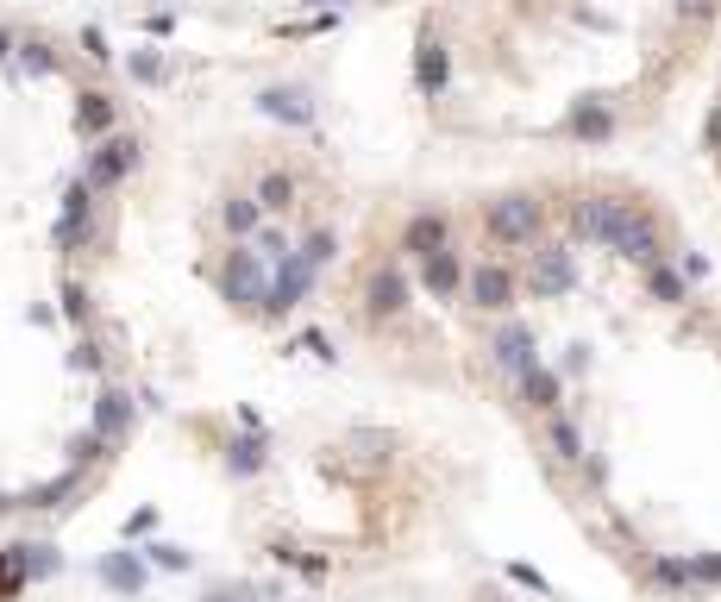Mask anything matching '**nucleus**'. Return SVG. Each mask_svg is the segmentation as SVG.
<instances>
[{
    "instance_id": "obj_35",
    "label": "nucleus",
    "mask_w": 721,
    "mask_h": 602,
    "mask_svg": "<svg viewBox=\"0 0 721 602\" xmlns=\"http://www.w3.org/2000/svg\"><path fill=\"white\" fill-rule=\"evenodd\" d=\"M295 352H308V358H320V364H333V358H339L327 333H301V339H295Z\"/></svg>"
},
{
    "instance_id": "obj_20",
    "label": "nucleus",
    "mask_w": 721,
    "mask_h": 602,
    "mask_svg": "<svg viewBox=\"0 0 721 602\" xmlns=\"http://www.w3.org/2000/svg\"><path fill=\"white\" fill-rule=\"evenodd\" d=\"M220 220H226V233H232V239H258V226H264V207H258V195H226Z\"/></svg>"
},
{
    "instance_id": "obj_41",
    "label": "nucleus",
    "mask_w": 721,
    "mask_h": 602,
    "mask_svg": "<svg viewBox=\"0 0 721 602\" xmlns=\"http://www.w3.org/2000/svg\"><path fill=\"white\" fill-rule=\"evenodd\" d=\"M76 370H101V352H95V345H88V339L76 345Z\"/></svg>"
},
{
    "instance_id": "obj_14",
    "label": "nucleus",
    "mask_w": 721,
    "mask_h": 602,
    "mask_svg": "<svg viewBox=\"0 0 721 602\" xmlns=\"http://www.w3.org/2000/svg\"><path fill=\"white\" fill-rule=\"evenodd\" d=\"M101 584L107 590H120V596H145V552H101Z\"/></svg>"
},
{
    "instance_id": "obj_33",
    "label": "nucleus",
    "mask_w": 721,
    "mask_h": 602,
    "mask_svg": "<svg viewBox=\"0 0 721 602\" xmlns=\"http://www.w3.org/2000/svg\"><path fill=\"white\" fill-rule=\"evenodd\" d=\"M19 552H26V577H51V571H63V559H57L51 546H19Z\"/></svg>"
},
{
    "instance_id": "obj_43",
    "label": "nucleus",
    "mask_w": 721,
    "mask_h": 602,
    "mask_svg": "<svg viewBox=\"0 0 721 602\" xmlns=\"http://www.w3.org/2000/svg\"><path fill=\"white\" fill-rule=\"evenodd\" d=\"M301 7H314V13H333V7H345V0H301Z\"/></svg>"
},
{
    "instance_id": "obj_4",
    "label": "nucleus",
    "mask_w": 721,
    "mask_h": 602,
    "mask_svg": "<svg viewBox=\"0 0 721 602\" xmlns=\"http://www.w3.org/2000/svg\"><path fill=\"white\" fill-rule=\"evenodd\" d=\"M138 157H145V145H138L132 132H107V138H95V151H88L82 182H88L95 195H107V189H120V182L138 170Z\"/></svg>"
},
{
    "instance_id": "obj_27",
    "label": "nucleus",
    "mask_w": 721,
    "mask_h": 602,
    "mask_svg": "<svg viewBox=\"0 0 721 602\" xmlns=\"http://www.w3.org/2000/svg\"><path fill=\"white\" fill-rule=\"evenodd\" d=\"M13 57H19V69H26V76H51L57 69V51L44 38H26V44H13Z\"/></svg>"
},
{
    "instance_id": "obj_16",
    "label": "nucleus",
    "mask_w": 721,
    "mask_h": 602,
    "mask_svg": "<svg viewBox=\"0 0 721 602\" xmlns=\"http://www.w3.org/2000/svg\"><path fill=\"white\" fill-rule=\"evenodd\" d=\"M565 132L577 138V145H609V138H615V113H609V101H577V107H571V120H565Z\"/></svg>"
},
{
    "instance_id": "obj_38",
    "label": "nucleus",
    "mask_w": 721,
    "mask_h": 602,
    "mask_svg": "<svg viewBox=\"0 0 721 602\" xmlns=\"http://www.w3.org/2000/svg\"><path fill=\"white\" fill-rule=\"evenodd\" d=\"M508 577H515V584H527V590H552V584H546V577L533 571V565H508Z\"/></svg>"
},
{
    "instance_id": "obj_3",
    "label": "nucleus",
    "mask_w": 721,
    "mask_h": 602,
    "mask_svg": "<svg viewBox=\"0 0 721 602\" xmlns=\"http://www.w3.org/2000/svg\"><path fill=\"white\" fill-rule=\"evenodd\" d=\"M483 226H490V239H496V245H540L546 207H540V195L515 189V195H496L490 207H483Z\"/></svg>"
},
{
    "instance_id": "obj_34",
    "label": "nucleus",
    "mask_w": 721,
    "mask_h": 602,
    "mask_svg": "<svg viewBox=\"0 0 721 602\" xmlns=\"http://www.w3.org/2000/svg\"><path fill=\"white\" fill-rule=\"evenodd\" d=\"M145 565H164V571H189V552H182V546H145Z\"/></svg>"
},
{
    "instance_id": "obj_37",
    "label": "nucleus",
    "mask_w": 721,
    "mask_h": 602,
    "mask_svg": "<svg viewBox=\"0 0 721 602\" xmlns=\"http://www.w3.org/2000/svg\"><path fill=\"white\" fill-rule=\"evenodd\" d=\"M671 7H678L684 19H709V13L721 7V0H671Z\"/></svg>"
},
{
    "instance_id": "obj_12",
    "label": "nucleus",
    "mask_w": 721,
    "mask_h": 602,
    "mask_svg": "<svg viewBox=\"0 0 721 602\" xmlns=\"http://www.w3.org/2000/svg\"><path fill=\"white\" fill-rule=\"evenodd\" d=\"M132 414H138V396H132V389H101V396H95V433L107 439V446H120V439L132 433Z\"/></svg>"
},
{
    "instance_id": "obj_17",
    "label": "nucleus",
    "mask_w": 721,
    "mask_h": 602,
    "mask_svg": "<svg viewBox=\"0 0 721 602\" xmlns=\"http://www.w3.org/2000/svg\"><path fill=\"white\" fill-rule=\"evenodd\" d=\"M421 289L433 295V301H452L458 289H464V264H458V251L446 245V251H433V258H421Z\"/></svg>"
},
{
    "instance_id": "obj_36",
    "label": "nucleus",
    "mask_w": 721,
    "mask_h": 602,
    "mask_svg": "<svg viewBox=\"0 0 721 602\" xmlns=\"http://www.w3.org/2000/svg\"><path fill=\"white\" fill-rule=\"evenodd\" d=\"M201 602H264V596L251 590V584H220V590H207Z\"/></svg>"
},
{
    "instance_id": "obj_28",
    "label": "nucleus",
    "mask_w": 721,
    "mask_h": 602,
    "mask_svg": "<svg viewBox=\"0 0 721 602\" xmlns=\"http://www.w3.org/2000/svg\"><path fill=\"white\" fill-rule=\"evenodd\" d=\"M132 82L164 88V82H170V57H164V51H132Z\"/></svg>"
},
{
    "instance_id": "obj_15",
    "label": "nucleus",
    "mask_w": 721,
    "mask_h": 602,
    "mask_svg": "<svg viewBox=\"0 0 721 602\" xmlns=\"http://www.w3.org/2000/svg\"><path fill=\"white\" fill-rule=\"evenodd\" d=\"M452 245V220L446 214H414L402 226V251L408 258H433V251H446Z\"/></svg>"
},
{
    "instance_id": "obj_2",
    "label": "nucleus",
    "mask_w": 721,
    "mask_h": 602,
    "mask_svg": "<svg viewBox=\"0 0 721 602\" xmlns=\"http://www.w3.org/2000/svg\"><path fill=\"white\" fill-rule=\"evenodd\" d=\"M270 283L276 276H270V258L258 245H232L220 258V289H226L232 308H258V301L270 308Z\"/></svg>"
},
{
    "instance_id": "obj_23",
    "label": "nucleus",
    "mask_w": 721,
    "mask_h": 602,
    "mask_svg": "<svg viewBox=\"0 0 721 602\" xmlns=\"http://www.w3.org/2000/svg\"><path fill=\"white\" fill-rule=\"evenodd\" d=\"M258 207H264V214H289V207H295V176L289 170H264L258 176Z\"/></svg>"
},
{
    "instance_id": "obj_30",
    "label": "nucleus",
    "mask_w": 721,
    "mask_h": 602,
    "mask_svg": "<svg viewBox=\"0 0 721 602\" xmlns=\"http://www.w3.org/2000/svg\"><path fill=\"white\" fill-rule=\"evenodd\" d=\"M690 584L696 590H715L721 584V552H690Z\"/></svg>"
},
{
    "instance_id": "obj_40",
    "label": "nucleus",
    "mask_w": 721,
    "mask_h": 602,
    "mask_svg": "<svg viewBox=\"0 0 721 602\" xmlns=\"http://www.w3.org/2000/svg\"><path fill=\"white\" fill-rule=\"evenodd\" d=\"M703 276H709V258H696V251H690V258H684V283H703Z\"/></svg>"
},
{
    "instance_id": "obj_22",
    "label": "nucleus",
    "mask_w": 721,
    "mask_h": 602,
    "mask_svg": "<svg viewBox=\"0 0 721 602\" xmlns=\"http://www.w3.org/2000/svg\"><path fill=\"white\" fill-rule=\"evenodd\" d=\"M546 439H552L558 465H584V433H577V421H571V414H558V408H552V427H546Z\"/></svg>"
},
{
    "instance_id": "obj_25",
    "label": "nucleus",
    "mask_w": 721,
    "mask_h": 602,
    "mask_svg": "<svg viewBox=\"0 0 721 602\" xmlns=\"http://www.w3.org/2000/svg\"><path fill=\"white\" fill-rule=\"evenodd\" d=\"M76 490H82V465L69 471V477H57V483H44V490H32V496L19 502V508H63V502L76 496Z\"/></svg>"
},
{
    "instance_id": "obj_18",
    "label": "nucleus",
    "mask_w": 721,
    "mask_h": 602,
    "mask_svg": "<svg viewBox=\"0 0 721 602\" xmlns=\"http://www.w3.org/2000/svg\"><path fill=\"white\" fill-rule=\"evenodd\" d=\"M113 120H120V107H113V95H101V88H82L76 95V132L95 145V138L113 132Z\"/></svg>"
},
{
    "instance_id": "obj_24",
    "label": "nucleus",
    "mask_w": 721,
    "mask_h": 602,
    "mask_svg": "<svg viewBox=\"0 0 721 602\" xmlns=\"http://www.w3.org/2000/svg\"><path fill=\"white\" fill-rule=\"evenodd\" d=\"M646 295L665 301V308H678V301H684V270H671L665 258H659V264H646Z\"/></svg>"
},
{
    "instance_id": "obj_13",
    "label": "nucleus",
    "mask_w": 721,
    "mask_h": 602,
    "mask_svg": "<svg viewBox=\"0 0 721 602\" xmlns=\"http://www.w3.org/2000/svg\"><path fill=\"white\" fill-rule=\"evenodd\" d=\"M446 82H452V57H446V44L427 32L421 44H414V88L433 101V95H446Z\"/></svg>"
},
{
    "instance_id": "obj_10",
    "label": "nucleus",
    "mask_w": 721,
    "mask_h": 602,
    "mask_svg": "<svg viewBox=\"0 0 721 602\" xmlns=\"http://www.w3.org/2000/svg\"><path fill=\"white\" fill-rule=\"evenodd\" d=\"M88 214H95V189H88V182H69L63 207H57V251H76L88 239Z\"/></svg>"
},
{
    "instance_id": "obj_29",
    "label": "nucleus",
    "mask_w": 721,
    "mask_h": 602,
    "mask_svg": "<svg viewBox=\"0 0 721 602\" xmlns=\"http://www.w3.org/2000/svg\"><path fill=\"white\" fill-rule=\"evenodd\" d=\"M653 584H665V590H696V584H690V559H653Z\"/></svg>"
},
{
    "instance_id": "obj_6",
    "label": "nucleus",
    "mask_w": 721,
    "mask_h": 602,
    "mask_svg": "<svg viewBox=\"0 0 721 602\" xmlns=\"http://www.w3.org/2000/svg\"><path fill=\"white\" fill-rule=\"evenodd\" d=\"M314 264L301 258V251H283V258H276V283H270V308H264V320H283L289 308H301V301L314 295Z\"/></svg>"
},
{
    "instance_id": "obj_26",
    "label": "nucleus",
    "mask_w": 721,
    "mask_h": 602,
    "mask_svg": "<svg viewBox=\"0 0 721 602\" xmlns=\"http://www.w3.org/2000/svg\"><path fill=\"white\" fill-rule=\"evenodd\" d=\"M295 251H301V258H308L314 270H327V264L339 258V233H333V226H314V233H308V239H301Z\"/></svg>"
},
{
    "instance_id": "obj_8",
    "label": "nucleus",
    "mask_w": 721,
    "mask_h": 602,
    "mask_svg": "<svg viewBox=\"0 0 721 602\" xmlns=\"http://www.w3.org/2000/svg\"><path fill=\"white\" fill-rule=\"evenodd\" d=\"M464 295H471V308H483V314H508V308H515V270H508V264L464 270Z\"/></svg>"
},
{
    "instance_id": "obj_5",
    "label": "nucleus",
    "mask_w": 721,
    "mask_h": 602,
    "mask_svg": "<svg viewBox=\"0 0 721 602\" xmlns=\"http://www.w3.org/2000/svg\"><path fill=\"white\" fill-rule=\"evenodd\" d=\"M527 289L540 295V301H558V295H571L577 289V258H571V245H533V264H527Z\"/></svg>"
},
{
    "instance_id": "obj_39",
    "label": "nucleus",
    "mask_w": 721,
    "mask_h": 602,
    "mask_svg": "<svg viewBox=\"0 0 721 602\" xmlns=\"http://www.w3.org/2000/svg\"><path fill=\"white\" fill-rule=\"evenodd\" d=\"M82 51H88V57H95V63H107V38H101L95 26H88V32H82Z\"/></svg>"
},
{
    "instance_id": "obj_11",
    "label": "nucleus",
    "mask_w": 721,
    "mask_h": 602,
    "mask_svg": "<svg viewBox=\"0 0 721 602\" xmlns=\"http://www.w3.org/2000/svg\"><path fill=\"white\" fill-rule=\"evenodd\" d=\"M364 308L377 314V320H395L408 308V276H402V264H377L370 270V283H364Z\"/></svg>"
},
{
    "instance_id": "obj_31",
    "label": "nucleus",
    "mask_w": 721,
    "mask_h": 602,
    "mask_svg": "<svg viewBox=\"0 0 721 602\" xmlns=\"http://www.w3.org/2000/svg\"><path fill=\"white\" fill-rule=\"evenodd\" d=\"M63 314L76 320V327H88V320H95V301H88L82 283H63Z\"/></svg>"
},
{
    "instance_id": "obj_32",
    "label": "nucleus",
    "mask_w": 721,
    "mask_h": 602,
    "mask_svg": "<svg viewBox=\"0 0 721 602\" xmlns=\"http://www.w3.org/2000/svg\"><path fill=\"white\" fill-rule=\"evenodd\" d=\"M101 452H107V439H101L95 427H88V433H76V439H69V458H76V465H82V471H88V465H95V458H101Z\"/></svg>"
},
{
    "instance_id": "obj_1",
    "label": "nucleus",
    "mask_w": 721,
    "mask_h": 602,
    "mask_svg": "<svg viewBox=\"0 0 721 602\" xmlns=\"http://www.w3.org/2000/svg\"><path fill=\"white\" fill-rule=\"evenodd\" d=\"M571 239H584V245H609L615 258L627 264H659L665 258V233H659V220L646 214L640 201H621V195H577L571 201Z\"/></svg>"
},
{
    "instance_id": "obj_9",
    "label": "nucleus",
    "mask_w": 721,
    "mask_h": 602,
    "mask_svg": "<svg viewBox=\"0 0 721 602\" xmlns=\"http://www.w3.org/2000/svg\"><path fill=\"white\" fill-rule=\"evenodd\" d=\"M490 364L502 370L508 383H515L521 370H533V364H540V352H533V327H521V320H508V327L490 339Z\"/></svg>"
},
{
    "instance_id": "obj_42",
    "label": "nucleus",
    "mask_w": 721,
    "mask_h": 602,
    "mask_svg": "<svg viewBox=\"0 0 721 602\" xmlns=\"http://www.w3.org/2000/svg\"><path fill=\"white\" fill-rule=\"evenodd\" d=\"M13 44H19V38H13L7 26H0V63H7V57H13Z\"/></svg>"
},
{
    "instance_id": "obj_19",
    "label": "nucleus",
    "mask_w": 721,
    "mask_h": 602,
    "mask_svg": "<svg viewBox=\"0 0 721 602\" xmlns=\"http://www.w3.org/2000/svg\"><path fill=\"white\" fill-rule=\"evenodd\" d=\"M515 389H521V402H527V408H540V414H552V408H558V396H565L558 370H546V364L521 370V377H515Z\"/></svg>"
},
{
    "instance_id": "obj_21",
    "label": "nucleus",
    "mask_w": 721,
    "mask_h": 602,
    "mask_svg": "<svg viewBox=\"0 0 721 602\" xmlns=\"http://www.w3.org/2000/svg\"><path fill=\"white\" fill-rule=\"evenodd\" d=\"M226 471L232 477H258L264 471V433H239V439H232V446H226Z\"/></svg>"
},
{
    "instance_id": "obj_7",
    "label": "nucleus",
    "mask_w": 721,
    "mask_h": 602,
    "mask_svg": "<svg viewBox=\"0 0 721 602\" xmlns=\"http://www.w3.org/2000/svg\"><path fill=\"white\" fill-rule=\"evenodd\" d=\"M251 107H258L264 120H276V126H295V132H308V126H314V95H308V88H295V82H270V88H258V95H251Z\"/></svg>"
}]
</instances>
